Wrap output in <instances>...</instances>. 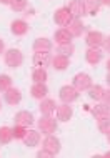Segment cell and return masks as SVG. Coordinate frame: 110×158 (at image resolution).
<instances>
[{"instance_id":"1","label":"cell","mask_w":110,"mask_h":158,"mask_svg":"<svg viewBox=\"0 0 110 158\" xmlns=\"http://www.w3.org/2000/svg\"><path fill=\"white\" fill-rule=\"evenodd\" d=\"M3 60H5V65L10 68H19L22 67L23 63V55L19 48H8L5 53H3Z\"/></svg>"},{"instance_id":"2","label":"cell","mask_w":110,"mask_h":158,"mask_svg":"<svg viewBox=\"0 0 110 158\" xmlns=\"http://www.w3.org/2000/svg\"><path fill=\"white\" fill-rule=\"evenodd\" d=\"M57 120L52 115H42V118L39 120V130L45 135H53L57 131Z\"/></svg>"},{"instance_id":"3","label":"cell","mask_w":110,"mask_h":158,"mask_svg":"<svg viewBox=\"0 0 110 158\" xmlns=\"http://www.w3.org/2000/svg\"><path fill=\"white\" fill-rule=\"evenodd\" d=\"M72 85L75 87V90L78 92H87L88 88L92 87V77L88 73H83V72H80V73H77L74 77V80H72Z\"/></svg>"},{"instance_id":"4","label":"cell","mask_w":110,"mask_h":158,"mask_svg":"<svg viewBox=\"0 0 110 158\" xmlns=\"http://www.w3.org/2000/svg\"><path fill=\"white\" fill-rule=\"evenodd\" d=\"M78 90H75L74 85H63L58 90V98L62 100V103H74L78 98Z\"/></svg>"},{"instance_id":"5","label":"cell","mask_w":110,"mask_h":158,"mask_svg":"<svg viewBox=\"0 0 110 158\" xmlns=\"http://www.w3.org/2000/svg\"><path fill=\"white\" fill-rule=\"evenodd\" d=\"M72 19H74V15L70 14L69 7H60V8H57L55 14H53V22L57 23L58 27H67V25L72 22Z\"/></svg>"},{"instance_id":"6","label":"cell","mask_w":110,"mask_h":158,"mask_svg":"<svg viewBox=\"0 0 110 158\" xmlns=\"http://www.w3.org/2000/svg\"><path fill=\"white\" fill-rule=\"evenodd\" d=\"M104 33L99 30H90L85 37V44L88 48H100L104 45Z\"/></svg>"},{"instance_id":"7","label":"cell","mask_w":110,"mask_h":158,"mask_svg":"<svg viewBox=\"0 0 110 158\" xmlns=\"http://www.w3.org/2000/svg\"><path fill=\"white\" fill-rule=\"evenodd\" d=\"M14 122H15V125H22V127L27 128V127H30L32 123L35 122V118H33L32 112H28V110H20V112L15 113Z\"/></svg>"},{"instance_id":"8","label":"cell","mask_w":110,"mask_h":158,"mask_svg":"<svg viewBox=\"0 0 110 158\" xmlns=\"http://www.w3.org/2000/svg\"><path fill=\"white\" fill-rule=\"evenodd\" d=\"M3 98H5V102L8 105L15 106V105H19L20 102H22V92H20L19 88H15V87H10L7 92H3Z\"/></svg>"},{"instance_id":"9","label":"cell","mask_w":110,"mask_h":158,"mask_svg":"<svg viewBox=\"0 0 110 158\" xmlns=\"http://www.w3.org/2000/svg\"><path fill=\"white\" fill-rule=\"evenodd\" d=\"M44 148H47L49 152L53 153V155H58L60 150H62V143L55 135H47L45 140H44Z\"/></svg>"},{"instance_id":"10","label":"cell","mask_w":110,"mask_h":158,"mask_svg":"<svg viewBox=\"0 0 110 158\" xmlns=\"http://www.w3.org/2000/svg\"><path fill=\"white\" fill-rule=\"evenodd\" d=\"M50 62H52L50 52H35V53H33V65H35L37 68L49 67Z\"/></svg>"},{"instance_id":"11","label":"cell","mask_w":110,"mask_h":158,"mask_svg":"<svg viewBox=\"0 0 110 158\" xmlns=\"http://www.w3.org/2000/svg\"><path fill=\"white\" fill-rule=\"evenodd\" d=\"M74 115V108L70 106V103H62L57 105V120L58 122H69Z\"/></svg>"},{"instance_id":"12","label":"cell","mask_w":110,"mask_h":158,"mask_svg":"<svg viewBox=\"0 0 110 158\" xmlns=\"http://www.w3.org/2000/svg\"><path fill=\"white\" fill-rule=\"evenodd\" d=\"M67 27H69L67 30L72 33V37H80V35H82V32L85 30V25H83V22H82L80 17H74L72 22L67 25Z\"/></svg>"},{"instance_id":"13","label":"cell","mask_w":110,"mask_h":158,"mask_svg":"<svg viewBox=\"0 0 110 158\" xmlns=\"http://www.w3.org/2000/svg\"><path fill=\"white\" fill-rule=\"evenodd\" d=\"M52 40L50 38H45V37H39L33 40V52H50L52 50Z\"/></svg>"},{"instance_id":"14","label":"cell","mask_w":110,"mask_h":158,"mask_svg":"<svg viewBox=\"0 0 110 158\" xmlns=\"http://www.w3.org/2000/svg\"><path fill=\"white\" fill-rule=\"evenodd\" d=\"M52 67L55 68V70H58V72H62V70H67L70 65V58L69 57H65V55H60V53H57L55 57H52Z\"/></svg>"},{"instance_id":"15","label":"cell","mask_w":110,"mask_h":158,"mask_svg":"<svg viewBox=\"0 0 110 158\" xmlns=\"http://www.w3.org/2000/svg\"><path fill=\"white\" fill-rule=\"evenodd\" d=\"M22 142L25 143V147L35 148L37 145H39V142H40V133L37 130H27V133H25Z\"/></svg>"},{"instance_id":"16","label":"cell","mask_w":110,"mask_h":158,"mask_svg":"<svg viewBox=\"0 0 110 158\" xmlns=\"http://www.w3.org/2000/svg\"><path fill=\"white\" fill-rule=\"evenodd\" d=\"M30 93L35 100H44L49 95V87L45 83H33L30 88Z\"/></svg>"},{"instance_id":"17","label":"cell","mask_w":110,"mask_h":158,"mask_svg":"<svg viewBox=\"0 0 110 158\" xmlns=\"http://www.w3.org/2000/svg\"><path fill=\"white\" fill-rule=\"evenodd\" d=\"M104 58V53L100 52V48H88L85 52V60L90 65H99Z\"/></svg>"},{"instance_id":"18","label":"cell","mask_w":110,"mask_h":158,"mask_svg":"<svg viewBox=\"0 0 110 158\" xmlns=\"http://www.w3.org/2000/svg\"><path fill=\"white\" fill-rule=\"evenodd\" d=\"M10 32L17 37L25 35V33L28 32V23L25 22V20H14V22L10 23Z\"/></svg>"},{"instance_id":"19","label":"cell","mask_w":110,"mask_h":158,"mask_svg":"<svg viewBox=\"0 0 110 158\" xmlns=\"http://www.w3.org/2000/svg\"><path fill=\"white\" fill-rule=\"evenodd\" d=\"M69 10L74 17H82L85 15V5L83 0H70L69 2Z\"/></svg>"},{"instance_id":"20","label":"cell","mask_w":110,"mask_h":158,"mask_svg":"<svg viewBox=\"0 0 110 158\" xmlns=\"http://www.w3.org/2000/svg\"><path fill=\"white\" fill-rule=\"evenodd\" d=\"M55 100H52V98H47L45 97L44 100H40V105H39V110L42 115H52L55 112Z\"/></svg>"},{"instance_id":"21","label":"cell","mask_w":110,"mask_h":158,"mask_svg":"<svg viewBox=\"0 0 110 158\" xmlns=\"http://www.w3.org/2000/svg\"><path fill=\"white\" fill-rule=\"evenodd\" d=\"M72 33L67 30V28H58L57 32H55V42H57L58 45H62V44H70L72 42Z\"/></svg>"},{"instance_id":"22","label":"cell","mask_w":110,"mask_h":158,"mask_svg":"<svg viewBox=\"0 0 110 158\" xmlns=\"http://www.w3.org/2000/svg\"><path fill=\"white\" fill-rule=\"evenodd\" d=\"M83 5H85V14L87 15H97L100 10V2L99 0H83Z\"/></svg>"},{"instance_id":"23","label":"cell","mask_w":110,"mask_h":158,"mask_svg":"<svg viewBox=\"0 0 110 158\" xmlns=\"http://www.w3.org/2000/svg\"><path fill=\"white\" fill-rule=\"evenodd\" d=\"M88 97L92 98V100H95V102H100L102 100V97H104V92H105V88L102 87V85H92L90 88H88Z\"/></svg>"},{"instance_id":"24","label":"cell","mask_w":110,"mask_h":158,"mask_svg":"<svg viewBox=\"0 0 110 158\" xmlns=\"http://www.w3.org/2000/svg\"><path fill=\"white\" fill-rule=\"evenodd\" d=\"M14 140V133H12L10 127H0V145H8Z\"/></svg>"},{"instance_id":"25","label":"cell","mask_w":110,"mask_h":158,"mask_svg":"<svg viewBox=\"0 0 110 158\" xmlns=\"http://www.w3.org/2000/svg\"><path fill=\"white\" fill-rule=\"evenodd\" d=\"M47 78H49V73H47L45 68H35V70H33V73H32L33 83H45Z\"/></svg>"},{"instance_id":"26","label":"cell","mask_w":110,"mask_h":158,"mask_svg":"<svg viewBox=\"0 0 110 158\" xmlns=\"http://www.w3.org/2000/svg\"><path fill=\"white\" fill-rule=\"evenodd\" d=\"M92 112H94L95 118H104V117H110V106H108V105H105V103H100V105H95Z\"/></svg>"},{"instance_id":"27","label":"cell","mask_w":110,"mask_h":158,"mask_svg":"<svg viewBox=\"0 0 110 158\" xmlns=\"http://www.w3.org/2000/svg\"><path fill=\"white\" fill-rule=\"evenodd\" d=\"M97 127H99L100 133L107 135L110 131V117H104V118H97Z\"/></svg>"},{"instance_id":"28","label":"cell","mask_w":110,"mask_h":158,"mask_svg":"<svg viewBox=\"0 0 110 158\" xmlns=\"http://www.w3.org/2000/svg\"><path fill=\"white\" fill-rule=\"evenodd\" d=\"M75 52V47L74 44H62V45H58L57 47V53H60V55H65V57H70L72 53Z\"/></svg>"},{"instance_id":"29","label":"cell","mask_w":110,"mask_h":158,"mask_svg":"<svg viewBox=\"0 0 110 158\" xmlns=\"http://www.w3.org/2000/svg\"><path fill=\"white\" fill-rule=\"evenodd\" d=\"M12 87V77L5 75V73H0V92H7L8 88Z\"/></svg>"},{"instance_id":"30","label":"cell","mask_w":110,"mask_h":158,"mask_svg":"<svg viewBox=\"0 0 110 158\" xmlns=\"http://www.w3.org/2000/svg\"><path fill=\"white\" fill-rule=\"evenodd\" d=\"M12 133H14L15 140H23L25 133H27V128L22 127V125H15L14 128H12Z\"/></svg>"},{"instance_id":"31","label":"cell","mask_w":110,"mask_h":158,"mask_svg":"<svg viewBox=\"0 0 110 158\" xmlns=\"http://www.w3.org/2000/svg\"><path fill=\"white\" fill-rule=\"evenodd\" d=\"M10 8L14 12H23L27 8V0H12Z\"/></svg>"},{"instance_id":"32","label":"cell","mask_w":110,"mask_h":158,"mask_svg":"<svg viewBox=\"0 0 110 158\" xmlns=\"http://www.w3.org/2000/svg\"><path fill=\"white\" fill-rule=\"evenodd\" d=\"M52 156H55V155L52 152H49L47 148H44V147H42V150L37 152V158H52Z\"/></svg>"},{"instance_id":"33","label":"cell","mask_w":110,"mask_h":158,"mask_svg":"<svg viewBox=\"0 0 110 158\" xmlns=\"http://www.w3.org/2000/svg\"><path fill=\"white\" fill-rule=\"evenodd\" d=\"M102 102H104L105 105H108V106H110V88H108V90H105V92H104Z\"/></svg>"},{"instance_id":"34","label":"cell","mask_w":110,"mask_h":158,"mask_svg":"<svg viewBox=\"0 0 110 158\" xmlns=\"http://www.w3.org/2000/svg\"><path fill=\"white\" fill-rule=\"evenodd\" d=\"M102 47L110 53V37H105V38H104V45H102Z\"/></svg>"},{"instance_id":"35","label":"cell","mask_w":110,"mask_h":158,"mask_svg":"<svg viewBox=\"0 0 110 158\" xmlns=\"http://www.w3.org/2000/svg\"><path fill=\"white\" fill-rule=\"evenodd\" d=\"M2 53H5V42L0 38V55H2Z\"/></svg>"},{"instance_id":"36","label":"cell","mask_w":110,"mask_h":158,"mask_svg":"<svg viewBox=\"0 0 110 158\" xmlns=\"http://www.w3.org/2000/svg\"><path fill=\"white\" fill-rule=\"evenodd\" d=\"M100 2V5H107V7H110V0H99Z\"/></svg>"},{"instance_id":"37","label":"cell","mask_w":110,"mask_h":158,"mask_svg":"<svg viewBox=\"0 0 110 158\" xmlns=\"http://www.w3.org/2000/svg\"><path fill=\"white\" fill-rule=\"evenodd\" d=\"M0 3H2V5H10L12 0H0Z\"/></svg>"},{"instance_id":"38","label":"cell","mask_w":110,"mask_h":158,"mask_svg":"<svg viewBox=\"0 0 110 158\" xmlns=\"http://www.w3.org/2000/svg\"><path fill=\"white\" fill-rule=\"evenodd\" d=\"M102 156H104V158H110V150H108V152H105Z\"/></svg>"},{"instance_id":"39","label":"cell","mask_w":110,"mask_h":158,"mask_svg":"<svg viewBox=\"0 0 110 158\" xmlns=\"http://www.w3.org/2000/svg\"><path fill=\"white\" fill-rule=\"evenodd\" d=\"M107 72L110 73V58H108V62H107Z\"/></svg>"},{"instance_id":"40","label":"cell","mask_w":110,"mask_h":158,"mask_svg":"<svg viewBox=\"0 0 110 158\" xmlns=\"http://www.w3.org/2000/svg\"><path fill=\"white\" fill-rule=\"evenodd\" d=\"M107 83L110 85V73H107Z\"/></svg>"},{"instance_id":"41","label":"cell","mask_w":110,"mask_h":158,"mask_svg":"<svg viewBox=\"0 0 110 158\" xmlns=\"http://www.w3.org/2000/svg\"><path fill=\"white\" fill-rule=\"evenodd\" d=\"M107 138H108V143H110V131H108V133H107Z\"/></svg>"},{"instance_id":"42","label":"cell","mask_w":110,"mask_h":158,"mask_svg":"<svg viewBox=\"0 0 110 158\" xmlns=\"http://www.w3.org/2000/svg\"><path fill=\"white\" fill-rule=\"evenodd\" d=\"M0 110H2V103H0Z\"/></svg>"}]
</instances>
